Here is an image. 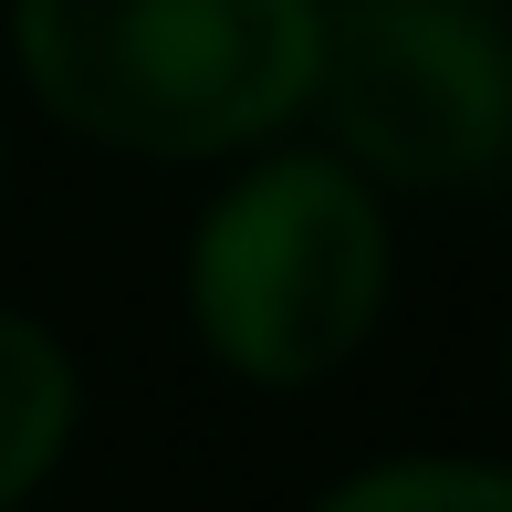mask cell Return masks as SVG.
I'll list each match as a JSON object with an SVG mask.
<instances>
[{"label": "cell", "instance_id": "5", "mask_svg": "<svg viewBox=\"0 0 512 512\" xmlns=\"http://www.w3.org/2000/svg\"><path fill=\"white\" fill-rule=\"evenodd\" d=\"M314 512H512V460H377V471H345Z\"/></svg>", "mask_w": 512, "mask_h": 512}, {"label": "cell", "instance_id": "6", "mask_svg": "<svg viewBox=\"0 0 512 512\" xmlns=\"http://www.w3.org/2000/svg\"><path fill=\"white\" fill-rule=\"evenodd\" d=\"M502 377H512V335H502Z\"/></svg>", "mask_w": 512, "mask_h": 512}, {"label": "cell", "instance_id": "1", "mask_svg": "<svg viewBox=\"0 0 512 512\" xmlns=\"http://www.w3.org/2000/svg\"><path fill=\"white\" fill-rule=\"evenodd\" d=\"M324 0H11V74L136 168H230L304 126Z\"/></svg>", "mask_w": 512, "mask_h": 512}, {"label": "cell", "instance_id": "4", "mask_svg": "<svg viewBox=\"0 0 512 512\" xmlns=\"http://www.w3.org/2000/svg\"><path fill=\"white\" fill-rule=\"evenodd\" d=\"M84 429V366L42 314L0 304V512H21L42 481L63 471Z\"/></svg>", "mask_w": 512, "mask_h": 512}, {"label": "cell", "instance_id": "7", "mask_svg": "<svg viewBox=\"0 0 512 512\" xmlns=\"http://www.w3.org/2000/svg\"><path fill=\"white\" fill-rule=\"evenodd\" d=\"M0 178H11V147H0Z\"/></svg>", "mask_w": 512, "mask_h": 512}, {"label": "cell", "instance_id": "3", "mask_svg": "<svg viewBox=\"0 0 512 512\" xmlns=\"http://www.w3.org/2000/svg\"><path fill=\"white\" fill-rule=\"evenodd\" d=\"M304 115L377 189H481L512 168V21L492 0H324Z\"/></svg>", "mask_w": 512, "mask_h": 512}, {"label": "cell", "instance_id": "2", "mask_svg": "<svg viewBox=\"0 0 512 512\" xmlns=\"http://www.w3.org/2000/svg\"><path fill=\"white\" fill-rule=\"evenodd\" d=\"M398 283L387 189L335 147H251L189 220V335L241 387H324L366 356Z\"/></svg>", "mask_w": 512, "mask_h": 512}]
</instances>
